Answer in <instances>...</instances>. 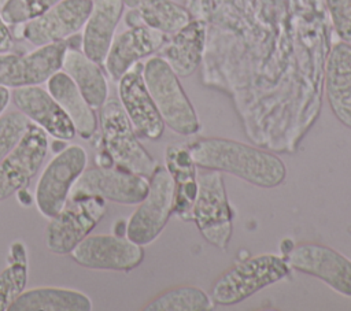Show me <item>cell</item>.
<instances>
[{"label": "cell", "instance_id": "8", "mask_svg": "<svg viewBox=\"0 0 351 311\" xmlns=\"http://www.w3.org/2000/svg\"><path fill=\"white\" fill-rule=\"evenodd\" d=\"M106 200L84 197L69 200L63 210L49 219L44 238L49 252L56 255L70 253L104 218Z\"/></svg>", "mask_w": 351, "mask_h": 311}, {"label": "cell", "instance_id": "32", "mask_svg": "<svg viewBox=\"0 0 351 311\" xmlns=\"http://www.w3.org/2000/svg\"><path fill=\"white\" fill-rule=\"evenodd\" d=\"M5 1H7V0H0V8H1V7L5 4Z\"/></svg>", "mask_w": 351, "mask_h": 311}, {"label": "cell", "instance_id": "16", "mask_svg": "<svg viewBox=\"0 0 351 311\" xmlns=\"http://www.w3.org/2000/svg\"><path fill=\"white\" fill-rule=\"evenodd\" d=\"M167 34L145 25L130 26L114 36L104 59V67L112 81H118L133 64L158 52Z\"/></svg>", "mask_w": 351, "mask_h": 311}, {"label": "cell", "instance_id": "20", "mask_svg": "<svg viewBox=\"0 0 351 311\" xmlns=\"http://www.w3.org/2000/svg\"><path fill=\"white\" fill-rule=\"evenodd\" d=\"M207 26L200 19L191 21L178 32L170 34V38L159 49V56L180 77L192 75L199 67L206 44Z\"/></svg>", "mask_w": 351, "mask_h": 311}, {"label": "cell", "instance_id": "19", "mask_svg": "<svg viewBox=\"0 0 351 311\" xmlns=\"http://www.w3.org/2000/svg\"><path fill=\"white\" fill-rule=\"evenodd\" d=\"M325 93L336 119L351 129V45L336 42L325 64Z\"/></svg>", "mask_w": 351, "mask_h": 311}, {"label": "cell", "instance_id": "24", "mask_svg": "<svg viewBox=\"0 0 351 311\" xmlns=\"http://www.w3.org/2000/svg\"><path fill=\"white\" fill-rule=\"evenodd\" d=\"M100 66L82 51L70 47H67L62 62V70L73 79L95 110L100 108L108 99V84Z\"/></svg>", "mask_w": 351, "mask_h": 311}, {"label": "cell", "instance_id": "27", "mask_svg": "<svg viewBox=\"0 0 351 311\" xmlns=\"http://www.w3.org/2000/svg\"><path fill=\"white\" fill-rule=\"evenodd\" d=\"M60 0H7L0 8L4 22L10 26L37 18Z\"/></svg>", "mask_w": 351, "mask_h": 311}, {"label": "cell", "instance_id": "23", "mask_svg": "<svg viewBox=\"0 0 351 311\" xmlns=\"http://www.w3.org/2000/svg\"><path fill=\"white\" fill-rule=\"evenodd\" d=\"M92 300L81 290L60 286L25 289L8 311H90Z\"/></svg>", "mask_w": 351, "mask_h": 311}, {"label": "cell", "instance_id": "17", "mask_svg": "<svg viewBox=\"0 0 351 311\" xmlns=\"http://www.w3.org/2000/svg\"><path fill=\"white\" fill-rule=\"evenodd\" d=\"M11 99L22 114L53 138L69 141L75 137L73 122L47 89L38 85L15 88Z\"/></svg>", "mask_w": 351, "mask_h": 311}, {"label": "cell", "instance_id": "11", "mask_svg": "<svg viewBox=\"0 0 351 311\" xmlns=\"http://www.w3.org/2000/svg\"><path fill=\"white\" fill-rule=\"evenodd\" d=\"M67 47L64 40L37 47L27 53H0V85L15 89L47 82L62 70Z\"/></svg>", "mask_w": 351, "mask_h": 311}, {"label": "cell", "instance_id": "31", "mask_svg": "<svg viewBox=\"0 0 351 311\" xmlns=\"http://www.w3.org/2000/svg\"><path fill=\"white\" fill-rule=\"evenodd\" d=\"M11 100V92L8 88L0 85V115L5 111L8 103Z\"/></svg>", "mask_w": 351, "mask_h": 311}, {"label": "cell", "instance_id": "22", "mask_svg": "<svg viewBox=\"0 0 351 311\" xmlns=\"http://www.w3.org/2000/svg\"><path fill=\"white\" fill-rule=\"evenodd\" d=\"M129 8L126 14V25H145L156 29L167 36L178 32L188 25L191 14L173 0H122Z\"/></svg>", "mask_w": 351, "mask_h": 311}, {"label": "cell", "instance_id": "6", "mask_svg": "<svg viewBox=\"0 0 351 311\" xmlns=\"http://www.w3.org/2000/svg\"><path fill=\"white\" fill-rule=\"evenodd\" d=\"M174 207V181L165 166H156L148 178V192L125 225V236L148 245L166 227Z\"/></svg>", "mask_w": 351, "mask_h": 311}, {"label": "cell", "instance_id": "14", "mask_svg": "<svg viewBox=\"0 0 351 311\" xmlns=\"http://www.w3.org/2000/svg\"><path fill=\"white\" fill-rule=\"evenodd\" d=\"M90 10L92 0H60L37 18L19 23V37L34 47L64 41L84 27Z\"/></svg>", "mask_w": 351, "mask_h": 311}, {"label": "cell", "instance_id": "13", "mask_svg": "<svg viewBox=\"0 0 351 311\" xmlns=\"http://www.w3.org/2000/svg\"><path fill=\"white\" fill-rule=\"evenodd\" d=\"M70 255L85 269L125 273L144 260L143 245L119 234H88Z\"/></svg>", "mask_w": 351, "mask_h": 311}, {"label": "cell", "instance_id": "5", "mask_svg": "<svg viewBox=\"0 0 351 311\" xmlns=\"http://www.w3.org/2000/svg\"><path fill=\"white\" fill-rule=\"evenodd\" d=\"M196 179L197 195L192 208V221L208 244L223 251L232 238L233 211L222 173L202 170Z\"/></svg>", "mask_w": 351, "mask_h": 311}, {"label": "cell", "instance_id": "4", "mask_svg": "<svg viewBox=\"0 0 351 311\" xmlns=\"http://www.w3.org/2000/svg\"><path fill=\"white\" fill-rule=\"evenodd\" d=\"M143 78L165 126L180 136L199 132V116L181 86L180 77L159 56H149L143 63Z\"/></svg>", "mask_w": 351, "mask_h": 311}, {"label": "cell", "instance_id": "25", "mask_svg": "<svg viewBox=\"0 0 351 311\" xmlns=\"http://www.w3.org/2000/svg\"><path fill=\"white\" fill-rule=\"evenodd\" d=\"M208 293L197 286L182 285L167 289L149 300L144 311H208L214 308Z\"/></svg>", "mask_w": 351, "mask_h": 311}, {"label": "cell", "instance_id": "10", "mask_svg": "<svg viewBox=\"0 0 351 311\" xmlns=\"http://www.w3.org/2000/svg\"><path fill=\"white\" fill-rule=\"evenodd\" d=\"M288 266L315 277L343 296L351 297V259L321 242H299L287 253Z\"/></svg>", "mask_w": 351, "mask_h": 311}, {"label": "cell", "instance_id": "28", "mask_svg": "<svg viewBox=\"0 0 351 311\" xmlns=\"http://www.w3.org/2000/svg\"><path fill=\"white\" fill-rule=\"evenodd\" d=\"M30 125V119L18 111L0 115V162L18 144Z\"/></svg>", "mask_w": 351, "mask_h": 311}, {"label": "cell", "instance_id": "3", "mask_svg": "<svg viewBox=\"0 0 351 311\" xmlns=\"http://www.w3.org/2000/svg\"><path fill=\"white\" fill-rule=\"evenodd\" d=\"M99 110L103 153L112 166L149 178L158 163L138 141L121 101L110 97Z\"/></svg>", "mask_w": 351, "mask_h": 311}, {"label": "cell", "instance_id": "29", "mask_svg": "<svg viewBox=\"0 0 351 311\" xmlns=\"http://www.w3.org/2000/svg\"><path fill=\"white\" fill-rule=\"evenodd\" d=\"M326 7L337 37L351 45V0H326Z\"/></svg>", "mask_w": 351, "mask_h": 311}, {"label": "cell", "instance_id": "26", "mask_svg": "<svg viewBox=\"0 0 351 311\" xmlns=\"http://www.w3.org/2000/svg\"><path fill=\"white\" fill-rule=\"evenodd\" d=\"M27 284V251L22 241L10 247V260L0 271V311H5L26 289Z\"/></svg>", "mask_w": 351, "mask_h": 311}, {"label": "cell", "instance_id": "7", "mask_svg": "<svg viewBox=\"0 0 351 311\" xmlns=\"http://www.w3.org/2000/svg\"><path fill=\"white\" fill-rule=\"evenodd\" d=\"M86 163V151L78 144L62 148L48 162L34 190V203L41 215L51 219L63 210L69 201L70 190L85 170Z\"/></svg>", "mask_w": 351, "mask_h": 311}, {"label": "cell", "instance_id": "18", "mask_svg": "<svg viewBox=\"0 0 351 311\" xmlns=\"http://www.w3.org/2000/svg\"><path fill=\"white\" fill-rule=\"evenodd\" d=\"M123 7L122 0H92V10L82 27L81 51L99 64L104 63Z\"/></svg>", "mask_w": 351, "mask_h": 311}, {"label": "cell", "instance_id": "1", "mask_svg": "<svg viewBox=\"0 0 351 311\" xmlns=\"http://www.w3.org/2000/svg\"><path fill=\"white\" fill-rule=\"evenodd\" d=\"M188 148L197 169L228 173L259 188H276L287 175L277 155L236 140L204 137Z\"/></svg>", "mask_w": 351, "mask_h": 311}, {"label": "cell", "instance_id": "12", "mask_svg": "<svg viewBox=\"0 0 351 311\" xmlns=\"http://www.w3.org/2000/svg\"><path fill=\"white\" fill-rule=\"evenodd\" d=\"M48 152L47 133L37 125L27 130L0 162V201L23 190L41 169Z\"/></svg>", "mask_w": 351, "mask_h": 311}, {"label": "cell", "instance_id": "21", "mask_svg": "<svg viewBox=\"0 0 351 311\" xmlns=\"http://www.w3.org/2000/svg\"><path fill=\"white\" fill-rule=\"evenodd\" d=\"M47 90L64 110L77 134L85 140L92 138L99 121L95 108L90 107L73 79L63 70H59L47 81Z\"/></svg>", "mask_w": 351, "mask_h": 311}, {"label": "cell", "instance_id": "2", "mask_svg": "<svg viewBox=\"0 0 351 311\" xmlns=\"http://www.w3.org/2000/svg\"><path fill=\"white\" fill-rule=\"evenodd\" d=\"M291 273L284 256L261 253L243 259L225 270L210 286L215 306H234L263 288L273 285Z\"/></svg>", "mask_w": 351, "mask_h": 311}, {"label": "cell", "instance_id": "9", "mask_svg": "<svg viewBox=\"0 0 351 311\" xmlns=\"http://www.w3.org/2000/svg\"><path fill=\"white\" fill-rule=\"evenodd\" d=\"M148 192V178L115 166L85 167L74 182L69 200L100 197L119 204H138Z\"/></svg>", "mask_w": 351, "mask_h": 311}, {"label": "cell", "instance_id": "15", "mask_svg": "<svg viewBox=\"0 0 351 311\" xmlns=\"http://www.w3.org/2000/svg\"><path fill=\"white\" fill-rule=\"evenodd\" d=\"M118 100L138 137L152 141L162 137L165 122L145 86L143 63L137 62L118 79Z\"/></svg>", "mask_w": 351, "mask_h": 311}, {"label": "cell", "instance_id": "30", "mask_svg": "<svg viewBox=\"0 0 351 311\" xmlns=\"http://www.w3.org/2000/svg\"><path fill=\"white\" fill-rule=\"evenodd\" d=\"M14 47V37L8 27V25L4 22L1 12H0V53L11 51Z\"/></svg>", "mask_w": 351, "mask_h": 311}]
</instances>
